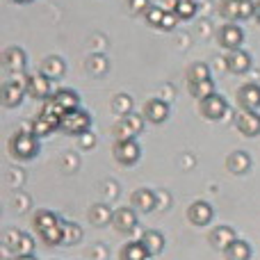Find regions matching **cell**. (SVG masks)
Returning <instances> with one entry per match:
<instances>
[{
	"instance_id": "6da1fadb",
	"label": "cell",
	"mask_w": 260,
	"mask_h": 260,
	"mask_svg": "<svg viewBox=\"0 0 260 260\" xmlns=\"http://www.w3.org/2000/svg\"><path fill=\"white\" fill-rule=\"evenodd\" d=\"M35 229L39 238L44 240L48 247L53 244H62V221L53 215L50 210H39L35 215Z\"/></svg>"
},
{
	"instance_id": "7a4b0ae2",
	"label": "cell",
	"mask_w": 260,
	"mask_h": 260,
	"mask_svg": "<svg viewBox=\"0 0 260 260\" xmlns=\"http://www.w3.org/2000/svg\"><path fill=\"white\" fill-rule=\"evenodd\" d=\"M9 148L16 160H32L39 153V137L32 130H18L9 142Z\"/></svg>"
},
{
	"instance_id": "3957f363",
	"label": "cell",
	"mask_w": 260,
	"mask_h": 260,
	"mask_svg": "<svg viewBox=\"0 0 260 260\" xmlns=\"http://www.w3.org/2000/svg\"><path fill=\"white\" fill-rule=\"evenodd\" d=\"M253 12H256V3L253 0H221L219 3V14L231 23L251 18Z\"/></svg>"
},
{
	"instance_id": "277c9868",
	"label": "cell",
	"mask_w": 260,
	"mask_h": 260,
	"mask_svg": "<svg viewBox=\"0 0 260 260\" xmlns=\"http://www.w3.org/2000/svg\"><path fill=\"white\" fill-rule=\"evenodd\" d=\"M89 128H91V117L82 108L67 112L62 117V123H59V130H64L67 135H85L89 133Z\"/></svg>"
},
{
	"instance_id": "5b68a950",
	"label": "cell",
	"mask_w": 260,
	"mask_h": 260,
	"mask_svg": "<svg viewBox=\"0 0 260 260\" xmlns=\"http://www.w3.org/2000/svg\"><path fill=\"white\" fill-rule=\"evenodd\" d=\"M199 110H201V114L206 119L219 121V119H224L226 112H229V103H226V99H221L219 94H212V96H208V99L199 101Z\"/></svg>"
},
{
	"instance_id": "8992f818",
	"label": "cell",
	"mask_w": 260,
	"mask_h": 260,
	"mask_svg": "<svg viewBox=\"0 0 260 260\" xmlns=\"http://www.w3.org/2000/svg\"><path fill=\"white\" fill-rule=\"evenodd\" d=\"M235 126L244 137H256V135H260V114L256 110L240 108L235 114Z\"/></svg>"
},
{
	"instance_id": "52a82bcc",
	"label": "cell",
	"mask_w": 260,
	"mask_h": 260,
	"mask_svg": "<svg viewBox=\"0 0 260 260\" xmlns=\"http://www.w3.org/2000/svg\"><path fill=\"white\" fill-rule=\"evenodd\" d=\"M139 155H142V148H139V144L135 139H119L114 144V157H117L119 165L133 167L139 160Z\"/></svg>"
},
{
	"instance_id": "ba28073f",
	"label": "cell",
	"mask_w": 260,
	"mask_h": 260,
	"mask_svg": "<svg viewBox=\"0 0 260 260\" xmlns=\"http://www.w3.org/2000/svg\"><path fill=\"white\" fill-rule=\"evenodd\" d=\"M217 41H219L226 50H238L240 46H242V41H244V32H242V27H240L238 23L229 21V23H224V25L219 27V32H217Z\"/></svg>"
},
{
	"instance_id": "9c48e42d",
	"label": "cell",
	"mask_w": 260,
	"mask_h": 260,
	"mask_svg": "<svg viewBox=\"0 0 260 260\" xmlns=\"http://www.w3.org/2000/svg\"><path fill=\"white\" fill-rule=\"evenodd\" d=\"M50 78L44 76V73H35V76L25 78V91L32 96V99L39 101H48L53 96V89H50Z\"/></svg>"
},
{
	"instance_id": "30bf717a",
	"label": "cell",
	"mask_w": 260,
	"mask_h": 260,
	"mask_svg": "<svg viewBox=\"0 0 260 260\" xmlns=\"http://www.w3.org/2000/svg\"><path fill=\"white\" fill-rule=\"evenodd\" d=\"M144 130V114H133L128 117H121L117 126V135L119 139H135V135H139Z\"/></svg>"
},
{
	"instance_id": "8fae6325",
	"label": "cell",
	"mask_w": 260,
	"mask_h": 260,
	"mask_svg": "<svg viewBox=\"0 0 260 260\" xmlns=\"http://www.w3.org/2000/svg\"><path fill=\"white\" fill-rule=\"evenodd\" d=\"M226 67H229L231 73H247L249 69H251V55L247 53V50L238 48V50H229V55H226Z\"/></svg>"
},
{
	"instance_id": "7c38bea8",
	"label": "cell",
	"mask_w": 260,
	"mask_h": 260,
	"mask_svg": "<svg viewBox=\"0 0 260 260\" xmlns=\"http://www.w3.org/2000/svg\"><path fill=\"white\" fill-rule=\"evenodd\" d=\"M142 114H144L146 121L162 123V121H167V117H169V105H167L165 101H160V99H151V101H146Z\"/></svg>"
},
{
	"instance_id": "4fadbf2b",
	"label": "cell",
	"mask_w": 260,
	"mask_h": 260,
	"mask_svg": "<svg viewBox=\"0 0 260 260\" xmlns=\"http://www.w3.org/2000/svg\"><path fill=\"white\" fill-rule=\"evenodd\" d=\"M187 219L194 226H208L212 221V206L208 201H194L187 210Z\"/></svg>"
},
{
	"instance_id": "5bb4252c",
	"label": "cell",
	"mask_w": 260,
	"mask_h": 260,
	"mask_svg": "<svg viewBox=\"0 0 260 260\" xmlns=\"http://www.w3.org/2000/svg\"><path fill=\"white\" fill-rule=\"evenodd\" d=\"M23 94H27L25 91V85H21L18 80H7L3 85V103L5 108H16V105H21L23 101Z\"/></svg>"
},
{
	"instance_id": "9a60e30c",
	"label": "cell",
	"mask_w": 260,
	"mask_h": 260,
	"mask_svg": "<svg viewBox=\"0 0 260 260\" xmlns=\"http://www.w3.org/2000/svg\"><path fill=\"white\" fill-rule=\"evenodd\" d=\"M238 103L247 110H258L260 108V85L249 82L238 89Z\"/></svg>"
},
{
	"instance_id": "2e32d148",
	"label": "cell",
	"mask_w": 260,
	"mask_h": 260,
	"mask_svg": "<svg viewBox=\"0 0 260 260\" xmlns=\"http://www.w3.org/2000/svg\"><path fill=\"white\" fill-rule=\"evenodd\" d=\"M112 226L117 231H121V233L133 231L135 226H137V215H135V210H133V208H119V210H114Z\"/></svg>"
},
{
	"instance_id": "e0dca14e",
	"label": "cell",
	"mask_w": 260,
	"mask_h": 260,
	"mask_svg": "<svg viewBox=\"0 0 260 260\" xmlns=\"http://www.w3.org/2000/svg\"><path fill=\"white\" fill-rule=\"evenodd\" d=\"M59 123H62V119L53 117V114L39 112V117H37L35 123H32V133H35L37 137H46V135H50L53 130H57Z\"/></svg>"
},
{
	"instance_id": "ac0fdd59",
	"label": "cell",
	"mask_w": 260,
	"mask_h": 260,
	"mask_svg": "<svg viewBox=\"0 0 260 260\" xmlns=\"http://www.w3.org/2000/svg\"><path fill=\"white\" fill-rule=\"evenodd\" d=\"M235 240H238V235H235L233 229H229V226H219V229H215L210 233V244L215 249H219V251H226Z\"/></svg>"
},
{
	"instance_id": "d6986e66",
	"label": "cell",
	"mask_w": 260,
	"mask_h": 260,
	"mask_svg": "<svg viewBox=\"0 0 260 260\" xmlns=\"http://www.w3.org/2000/svg\"><path fill=\"white\" fill-rule=\"evenodd\" d=\"M53 101L64 110V112H73V110L80 108V96L73 89H59L53 94Z\"/></svg>"
},
{
	"instance_id": "ffe728a7",
	"label": "cell",
	"mask_w": 260,
	"mask_h": 260,
	"mask_svg": "<svg viewBox=\"0 0 260 260\" xmlns=\"http://www.w3.org/2000/svg\"><path fill=\"white\" fill-rule=\"evenodd\" d=\"M121 260H151V251L144 247L142 240H133L121 249Z\"/></svg>"
},
{
	"instance_id": "44dd1931",
	"label": "cell",
	"mask_w": 260,
	"mask_h": 260,
	"mask_svg": "<svg viewBox=\"0 0 260 260\" xmlns=\"http://www.w3.org/2000/svg\"><path fill=\"white\" fill-rule=\"evenodd\" d=\"M25 62H27L25 53H23L21 48H9L7 53H5V67H7L14 76H18V73L25 71Z\"/></svg>"
},
{
	"instance_id": "7402d4cb",
	"label": "cell",
	"mask_w": 260,
	"mask_h": 260,
	"mask_svg": "<svg viewBox=\"0 0 260 260\" xmlns=\"http://www.w3.org/2000/svg\"><path fill=\"white\" fill-rule=\"evenodd\" d=\"M64 71H67V67H64V59L57 57V55H50V57H46L44 64H41V73H44V76H48L50 80H59V78L64 76Z\"/></svg>"
},
{
	"instance_id": "603a6c76",
	"label": "cell",
	"mask_w": 260,
	"mask_h": 260,
	"mask_svg": "<svg viewBox=\"0 0 260 260\" xmlns=\"http://www.w3.org/2000/svg\"><path fill=\"white\" fill-rule=\"evenodd\" d=\"M133 206L142 212H151L155 208V194L151 189H137L133 194Z\"/></svg>"
},
{
	"instance_id": "cb8c5ba5",
	"label": "cell",
	"mask_w": 260,
	"mask_h": 260,
	"mask_svg": "<svg viewBox=\"0 0 260 260\" xmlns=\"http://www.w3.org/2000/svg\"><path fill=\"white\" fill-rule=\"evenodd\" d=\"M7 247L12 249L16 256H27V253H32V247H35V242H32L30 235L16 233V240H7Z\"/></svg>"
},
{
	"instance_id": "d4e9b609",
	"label": "cell",
	"mask_w": 260,
	"mask_h": 260,
	"mask_svg": "<svg viewBox=\"0 0 260 260\" xmlns=\"http://www.w3.org/2000/svg\"><path fill=\"white\" fill-rule=\"evenodd\" d=\"M224 256H226V260H249L251 258V247H249V242H244V240H235L224 251Z\"/></svg>"
},
{
	"instance_id": "484cf974",
	"label": "cell",
	"mask_w": 260,
	"mask_h": 260,
	"mask_svg": "<svg viewBox=\"0 0 260 260\" xmlns=\"http://www.w3.org/2000/svg\"><path fill=\"white\" fill-rule=\"evenodd\" d=\"M112 215H114V212L110 210L108 203H96V206L89 208V219L94 221L96 226H105L108 221L112 224Z\"/></svg>"
},
{
	"instance_id": "4316f807",
	"label": "cell",
	"mask_w": 260,
	"mask_h": 260,
	"mask_svg": "<svg viewBox=\"0 0 260 260\" xmlns=\"http://www.w3.org/2000/svg\"><path fill=\"white\" fill-rule=\"evenodd\" d=\"M142 242H144V247L151 251V256H157V253H162V249H165V235L157 233V231H146V233L142 235Z\"/></svg>"
},
{
	"instance_id": "83f0119b",
	"label": "cell",
	"mask_w": 260,
	"mask_h": 260,
	"mask_svg": "<svg viewBox=\"0 0 260 260\" xmlns=\"http://www.w3.org/2000/svg\"><path fill=\"white\" fill-rule=\"evenodd\" d=\"M82 240V229L71 221H62V244H78Z\"/></svg>"
},
{
	"instance_id": "f1b7e54d",
	"label": "cell",
	"mask_w": 260,
	"mask_h": 260,
	"mask_svg": "<svg viewBox=\"0 0 260 260\" xmlns=\"http://www.w3.org/2000/svg\"><path fill=\"white\" fill-rule=\"evenodd\" d=\"M189 91H192L194 99L203 101L215 94V82H212V78L210 80H201V82H189Z\"/></svg>"
},
{
	"instance_id": "f546056e",
	"label": "cell",
	"mask_w": 260,
	"mask_h": 260,
	"mask_svg": "<svg viewBox=\"0 0 260 260\" xmlns=\"http://www.w3.org/2000/svg\"><path fill=\"white\" fill-rule=\"evenodd\" d=\"M251 167V162H249V155L242 151L233 153V155L229 157V169L233 171V174H244V171Z\"/></svg>"
},
{
	"instance_id": "4dcf8cb0",
	"label": "cell",
	"mask_w": 260,
	"mask_h": 260,
	"mask_svg": "<svg viewBox=\"0 0 260 260\" xmlns=\"http://www.w3.org/2000/svg\"><path fill=\"white\" fill-rule=\"evenodd\" d=\"M112 110L119 114V117H128L133 112V99L128 94H117L112 101Z\"/></svg>"
},
{
	"instance_id": "1f68e13d",
	"label": "cell",
	"mask_w": 260,
	"mask_h": 260,
	"mask_svg": "<svg viewBox=\"0 0 260 260\" xmlns=\"http://www.w3.org/2000/svg\"><path fill=\"white\" fill-rule=\"evenodd\" d=\"M187 80L189 82L210 80V69H208V64H203V62L192 64V67H189V71H187Z\"/></svg>"
},
{
	"instance_id": "d6a6232c",
	"label": "cell",
	"mask_w": 260,
	"mask_h": 260,
	"mask_svg": "<svg viewBox=\"0 0 260 260\" xmlns=\"http://www.w3.org/2000/svg\"><path fill=\"white\" fill-rule=\"evenodd\" d=\"M165 14H167V12L160 7V5L153 3L151 7H148L146 12H144V18H146L148 25H153V27H162V18H165Z\"/></svg>"
},
{
	"instance_id": "836d02e7",
	"label": "cell",
	"mask_w": 260,
	"mask_h": 260,
	"mask_svg": "<svg viewBox=\"0 0 260 260\" xmlns=\"http://www.w3.org/2000/svg\"><path fill=\"white\" fill-rule=\"evenodd\" d=\"M176 16L183 18V21H189V18H194V14H197V3L194 0H178V5H176Z\"/></svg>"
},
{
	"instance_id": "e575fe53",
	"label": "cell",
	"mask_w": 260,
	"mask_h": 260,
	"mask_svg": "<svg viewBox=\"0 0 260 260\" xmlns=\"http://www.w3.org/2000/svg\"><path fill=\"white\" fill-rule=\"evenodd\" d=\"M78 144H80V148H85V151H89V148H94L96 144V135L91 133H85V135H78Z\"/></svg>"
},
{
	"instance_id": "d590c367",
	"label": "cell",
	"mask_w": 260,
	"mask_h": 260,
	"mask_svg": "<svg viewBox=\"0 0 260 260\" xmlns=\"http://www.w3.org/2000/svg\"><path fill=\"white\" fill-rule=\"evenodd\" d=\"M178 21H180V18L176 16V12H167L165 18H162V27H160V30H174Z\"/></svg>"
},
{
	"instance_id": "8d00e7d4",
	"label": "cell",
	"mask_w": 260,
	"mask_h": 260,
	"mask_svg": "<svg viewBox=\"0 0 260 260\" xmlns=\"http://www.w3.org/2000/svg\"><path fill=\"white\" fill-rule=\"evenodd\" d=\"M128 5H130V9H133V12H137V14H142V16H144V12H146L153 3H148V0H128Z\"/></svg>"
},
{
	"instance_id": "74e56055",
	"label": "cell",
	"mask_w": 260,
	"mask_h": 260,
	"mask_svg": "<svg viewBox=\"0 0 260 260\" xmlns=\"http://www.w3.org/2000/svg\"><path fill=\"white\" fill-rule=\"evenodd\" d=\"M176 5H178V0H160V7L165 9V12H174Z\"/></svg>"
},
{
	"instance_id": "f35d334b",
	"label": "cell",
	"mask_w": 260,
	"mask_h": 260,
	"mask_svg": "<svg viewBox=\"0 0 260 260\" xmlns=\"http://www.w3.org/2000/svg\"><path fill=\"white\" fill-rule=\"evenodd\" d=\"M253 18H256V21L260 23V0L256 3V12H253Z\"/></svg>"
},
{
	"instance_id": "ab89813d",
	"label": "cell",
	"mask_w": 260,
	"mask_h": 260,
	"mask_svg": "<svg viewBox=\"0 0 260 260\" xmlns=\"http://www.w3.org/2000/svg\"><path fill=\"white\" fill-rule=\"evenodd\" d=\"M14 260H37L35 256H32V253H27V256H16Z\"/></svg>"
},
{
	"instance_id": "60d3db41",
	"label": "cell",
	"mask_w": 260,
	"mask_h": 260,
	"mask_svg": "<svg viewBox=\"0 0 260 260\" xmlns=\"http://www.w3.org/2000/svg\"><path fill=\"white\" fill-rule=\"evenodd\" d=\"M12 3H21V5H27V3H32V0H12Z\"/></svg>"
},
{
	"instance_id": "b9f144b4",
	"label": "cell",
	"mask_w": 260,
	"mask_h": 260,
	"mask_svg": "<svg viewBox=\"0 0 260 260\" xmlns=\"http://www.w3.org/2000/svg\"><path fill=\"white\" fill-rule=\"evenodd\" d=\"M148 3H155V0H148Z\"/></svg>"
}]
</instances>
